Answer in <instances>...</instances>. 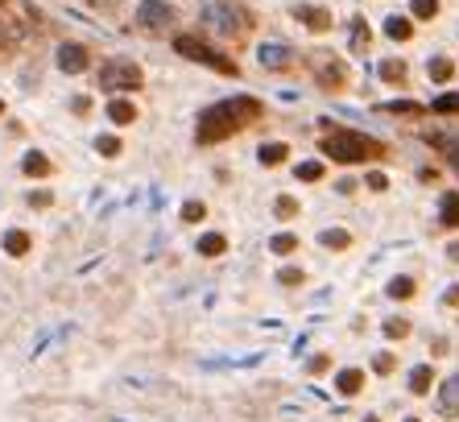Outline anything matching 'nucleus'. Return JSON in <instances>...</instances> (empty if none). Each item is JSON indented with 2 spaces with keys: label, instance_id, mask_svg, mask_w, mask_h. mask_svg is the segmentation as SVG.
I'll return each mask as SVG.
<instances>
[{
  "label": "nucleus",
  "instance_id": "f257e3e1",
  "mask_svg": "<svg viewBox=\"0 0 459 422\" xmlns=\"http://www.w3.org/2000/svg\"><path fill=\"white\" fill-rule=\"evenodd\" d=\"M257 120H261V104H257L253 95H232V99L211 104V108L199 116L195 137H199V145H216V141L232 137V133H240V129H248V125H257Z\"/></svg>",
  "mask_w": 459,
  "mask_h": 422
},
{
  "label": "nucleus",
  "instance_id": "f03ea898",
  "mask_svg": "<svg viewBox=\"0 0 459 422\" xmlns=\"http://www.w3.org/2000/svg\"><path fill=\"white\" fill-rule=\"evenodd\" d=\"M323 153L339 166H356V162H376L385 157V145L381 141L365 137V133H352V129H331L323 137Z\"/></svg>",
  "mask_w": 459,
  "mask_h": 422
},
{
  "label": "nucleus",
  "instance_id": "7ed1b4c3",
  "mask_svg": "<svg viewBox=\"0 0 459 422\" xmlns=\"http://www.w3.org/2000/svg\"><path fill=\"white\" fill-rule=\"evenodd\" d=\"M253 25V17L240 8V4H232V0H211L207 8H203V29L207 34H216V38H244V29Z\"/></svg>",
  "mask_w": 459,
  "mask_h": 422
},
{
  "label": "nucleus",
  "instance_id": "20e7f679",
  "mask_svg": "<svg viewBox=\"0 0 459 422\" xmlns=\"http://www.w3.org/2000/svg\"><path fill=\"white\" fill-rule=\"evenodd\" d=\"M141 66L137 62H125V58H108L99 66V87L104 92H137L141 87Z\"/></svg>",
  "mask_w": 459,
  "mask_h": 422
},
{
  "label": "nucleus",
  "instance_id": "39448f33",
  "mask_svg": "<svg viewBox=\"0 0 459 422\" xmlns=\"http://www.w3.org/2000/svg\"><path fill=\"white\" fill-rule=\"evenodd\" d=\"M174 50L186 54V58H195V62H203V66H211V71H220V75H240V66H236L232 58H224L220 50H211L207 42H199V38H190V34L174 38Z\"/></svg>",
  "mask_w": 459,
  "mask_h": 422
},
{
  "label": "nucleus",
  "instance_id": "423d86ee",
  "mask_svg": "<svg viewBox=\"0 0 459 422\" xmlns=\"http://www.w3.org/2000/svg\"><path fill=\"white\" fill-rule=\"evenodd\" d=\"M311 75L319 79V87H327V92H339V87L348 83V66H344L335 54H327V50L311 54Z\"/></svg>",
  "mask_w": 459,
  "mask_h": 422
},
{
  "label": "nucleus",
  "instance_id": "0eeeda50",
  "mask_svg": "<svg viewBox=\"0 0 459 422\" xmlns=\"http://www.w3.org/2000/svg\"><path fill=\"white\" fill-rule=\"evenodd\" d=\"M174 17H178V13H174L166 0H145V4L137 8V25H141V29H162V25H174Z\"/></svg>",
  "mask_w": 459,
  "mask_h": 422
},
{
  "label": "nucleus",
  "instance_id": "6e6552de",
  "mask_svg": "<svg viewBox=\"0 0 459 422\" xmlns=\"http://www.w3.org/2000/svg\"><path fill=\"white\" fill-rule=\"evenodd\" d=\"M58 66H62L66 75H83V71L92 66V50L79 46V42H66V46L58 50Z\"/></svg>",
  "mask_w": 459,
  "mask_h": 422
},
{
  "label": "nucleus",
  "instance_id": "1a4fd4ad",
  "mask_svg": "<svg viewBox=\"0 0 459 422\" xmlns=\"http://www.w3.org/2000/svg\"><path fill=\"white\" fill-rule=\"evenodd\" d=\"M257 58H261V66H265V71H285V66L294 62V50L281 46V42H265V46L257 50Z\"/></svg>",
  "mask_w": 459,
  "mask_h": 422
},
{
  "label": "nucleus",
  "instance_id": "9d476101",
  "mask_svg": "<svg viewBox=\"0 0 459 422\" xmlns=\"http://www.w3.org/2000/svg\"><path fill=\"white\" fill-rule=\"evenodd\" d=\"M294 17L306 21V29H315V34H327V29H331V13L319 8V4H302V8H294Z\"/></svg>",
  "mask_w": 459,
  "mask_h": 422
},
{
  "label": "nucleus",
  "instance_id": "9b49d317",
  "mask_svg": "<svg viewBox=\"0 0 459 422\" xmlns=\"http://www.w3.org/2000/svg\"><path fill=\"white\" fill-rule=\"evenodd\" d=\"M439 410H443L447 419L459 414V377H447V381H443V389H439Z\"/></svg>",
  "mask_w": 459,
  "mask_h": 422
},
{
  "label": "nucleus",
  "instance_id": "f8f14e48",
  "mask_svg": "<svg viewBox=\"0 0 459 422\" xmlns=\"http://www.w3.org/2000/svg\"><path fill=\"white\" fill-rule=\"evenodd\" d=\"M335 389H339L344 398H356V393L365 389V373H360V369H344V373L335 377Z\"/></svg>",
  "mask_w": 459,
  "mask_h": 422
},
{
  "label": "nucleus",
  "instance_id": "ddd939ff",
  "mask_svg": "<svg viewBox=\"0 0 459 422\" xmlns=\"http://www.w3.org/2000/svg\"><path fill=\"white\" fill-rule=\"evenodd\" d=\"M385 34H389L393 42H410L414 38V21L410 17H389V21H385Z\"/></svg>",
  "mask_w": 459,
  "mask_h": 422
},
{
  "label": "nucleus",
  "instance_id": "4468645a",
  "mask_svg": "<svg viewBox=\"0 0 459 422\" xmlns=\"http://www.w3.org/2000/svg\"><path fill=\"white\" fill-rule=\"evenodd\" d=\"M430 385H435L430 365H418V369L410 373V393H414V398H422V393H430Z\"/></svg>",
  "mask_w": 459,
  "mask_h": 422
},
{
  "label": "nucleus",
  "instance_id": "2eb2a0df",
  "mask_svg": "<svg viewBox=\"0 0 459 422\" xmlns=\"http://www.w3.org/2000/svg\"><path fill=\"white\" fill-rule=\"evenodd\" d=\"M108 120H116V125H133V120H137V108H133L129 99H112V104H108Z\"/></svg>",
  "mask_w": 459,
  "mask_h": 422
},
{
  "label": "nucleus",
  "instance_id": "dca6fc26",
  "mask_svg": "<svg viewBox=\"0 0 459 422\" xmlns=\"http://www.w3.org/2000/svg\"><path fill=\"white\" fill-rule=\"evenodd\" d=\"M224 248H228V236H220V232L199 236V257H220Z\"/></svg>",
  "mask_w": 459,
  "mask_h": 422
},
{
  "label": "nucleus",
  "instance_id": "f3484780",
  "mask_svg": "<svg viewBox=\"0 0 459 422\" xmlns=\"http://www.w3.org/2000/svg\"><path fill=\"white\" fill-rule=\"evenodd\" d=\"M426 75H430L435 83H447V79L456 75V62H451V58H430V62H426Z\"/></svg>",
  "mask_w": 459,
  "mask_h": 422
},
{
  "label": "nucleus",
  "instance_id": "a211bd4d",
  "mask_svg": "<svg viewBox=\"0 0 459 422\" xmlns=\"http://www.w3.org/2000/svg\"><path fill=\"white\" fill-rule=\"evenodd\" d=\"M29 244H34L29 232H8V236H4V253H8V257H25V253H29Z\"/></svg>",
  "mask_w": 459,
  "mask_h": 422
},
{
  "label": "nucleus",
  "instance_id": "6ab92c4d",
  "mask_svg": "<svg viewBox=\"0 0 459 422\" xmlns=\"http://www.w3.org/2000/svg\"><path fill=\"white\" fill-rule=\"evenodd\" d=\"M290 157V149L281 145V141H269V145H261V166H281Z\"/></svg>",
  "mask_w": 459,
  "mask_h": 422
},
{
  "label": "nucleus",
  "instance_id": "aec40b11",
  "mask_svg": "<svg viewBox=\"0 0 459 422\" xmlns=\"http://www.w3.org/2000/svg\"><path fill=\"white\" fill-rule=\"evenodd\" d=\"M443 224H447V228H459V190H447V195H443Z\"/></svg>",
  "mask_w": 459,
  "mask_h": 422
},
{
  "label": "nucleus",
  "instance_id": "412c9836",
  "mask_svg": "<svg viewBox=\"0 0 459 422\" xmlns=\"http://www.w3.org/2000/svg\"><path fill=\"white\" fill-rule=\"evenodd\" d=\"M381 79H385V83H402V79H406V62H402V58H385V62H381Z\"/></svg>",
  "mask_w": 459,
  "mask_h": 422
},
{
  "label": "nucleus",
  "instance_id": "4be33fe9",
  "mask_svg": "<svg viewBox=\"0 0 459 422\" xmlns=\"http://www.w3.org/2000/svg\"><path fill=\"white\" fill-rule=\"evenodd\" d=\"M418 294V286H414V278H393L389 281V298H397V302H406V298H414Z\"/></svg>",
  "mask_w": 459,
  "mask_h": 422
},
{
  "label": "nucleus",
  "instance_id": "5701e85b",
  "mask_svg": "<svg viewBox=\"0 0 459 422\" xmlns=\"http://www.w3.org/2000/svg\"><path fill=\"white\" fill-rule=\"evenodd\" d=\"M54 166L46 162V153H29L25 157V174H34V178H42V174H50Z\"/></svg>",
  "mask_w": 459,
  "mask_h": 422
},
{
  "label": "nucleus",
  "instance_id": "b1692460",
  "mask_svg": "<svg viewBox=\"0 0 459 422\" xmlns=\"http://www.w3.org/2000/svg\"><path fill=\"white\" fill-rule=\"evenodd\" d=\"M385 335H389V339H406V335H410V319H402V315L385 319Z\"/></svg>",
  "mask_w": 459,
  "mask_h": 422
},
{
  "label": "nucleus",
  "instance_id": "393cba45",
  "mask_svg": "<svg viewBox=\"0 0 459 422\" xmlns=\"http://www.w3.org/2000/svg\"><path fill=\"white\" fill-rule=\"evenodd\" d=\"M319 240L327 244V248H348V244H352V236L344 232V228H327V232H323Z\"/></svg>",
  "mask_w": 459,
  "mask_h": 422
},
{
  "label": "nucleus",
  "instance_id": "a878e982",
  "mask_svg": "<svg viewBox=\"0 0 459 422\" xmlns=\"http://www.w3.org/2000/svg\"><path fill=\"white\" fill-rule=\"evenodd\" d=\"M410 8H414V17H418V21H430V17L439 13V0H414Z\"/></svg>",
  "mask_w": 459,
  "mask_h": 422
},
{
  "label": "nucleus",
  "instance_id": "bb28decb",
  "mask_svg": "<svg viewBox=\"0 0 459 422\" xmlns=\"http://www.w3.org/2000/svg\"><path fill=\"white\" fill-rule=\"evenodd\" d=\"M274 211H277V220H290V216H298V199H290V195H281L274 203Z\"/></svg>",
  "mask_w": 459,
  "mask_h": 422
},
{
  "label": "nucleus",
  "instance_id": "cd10ccee",
  "mask_svg": "<svg viewBox=\"0 0 459 422\" xmlns=\"http://www.w3.org/2000/svg\"><path fill=\"white\" fill-rule=\"evenodd\" d=\"M298 178H302V183H319L323 178V162H302V166H298Z\"/></svg>",
  "mask_w": 459,
  "mask_h": 422
},
{
  "label": "nucleus",
  "instance_id": "c85d7f7f",
  "mask_svg": "<svg viewBox=\"0 0 459 422\" xmlns=\"http://www.w3.org/2000/svg\"><path fill=\"white\" fill-rule=\"evenodd\" d=\"M269 248H274L277 257H281V253H294V248H298V236L281 232V236H274V244H269Z\"/></svg>",
  "mask_w": 459,
  "mask_h": 422
},
{
  "label": "nucleus",
  "instance_id": "c756f323",
  "mask_svg": "<svg viewBox=\"0 0 459 422\" xmlns=\"http://www.w3.org/2000/svg\"><path fill=\"white\" fill-rule=\"evenodd\" d=\"M385 112H393V116H418L422 108H418V104H410V99H397V104H385Z\"/></svg>",
  "mask_w": 459,
  "mask_h": 422
},
{
  "label": "nucleus",
  "instance_id": "7c9ffc66",
  "mask_svg": "<svg viewBox=\"0 0 459 422\" xmlns=\"http://www.w3.org/2000/svg\"><path fill=\"white\" fill-rule=\"evenodd\" d=\"M203 216H207V207H203L199 199H190V203H186V207H183V220H186V224H199Z\"/></svg>",
  "mask_w": 459,
  "mask_h": 422
},
{
  "label": "nucleus",
  "instance_id": "2f4dec72",
  "mask_svg": "<svg viewBox=\"0 0 459 422\" xmlns=\"http://www.w3.org/2000/svg\"><path fill=\"white\" fill-rule=\"evenodd\" d=\"M435 112H459V92H447L435 99Z\"/></svg>",
  "mask_w": 459,
  "mask_h": 422
},
{
  "label": "nucleus",
  "instance_id": "473e14b6",
  "mask_svg": "<svg viewBox=\"0 0 459 422\" xmlns=\"http://www.w3.org/2000/svg\"><path fill=\"white\" fill-rule=\"evenodd\" d=\"M302 278H306V274H302V269H294V265H285V269L277 274V281H281V286H302Z\"/></svg>",
  "mask_w": 459,
  "mask_h": 422
},
{
  "label": "nucleus",
  "instance_id": "72a5a7b5",
  "mask_svg": "<svg viewBox=\"0 0 459 422\" xmlns=\"http://www.w3.org/2000/svg\"><path fill=\"white\" fill-rule=\"evenodd\" d=\"M393 365H397V360H393L389 352H381V356L372 360V369H376V373H381V377H389V373H393Z\"/></svg>",
  "mask_w": 459,
  "mask_h": 422
},
{
  "label": "nucleus",
  "instance_id": "f704fd0d",
  "mask_svg": "<svg viewBox=\"0 0 459 422\" xmlns=\"http://www.w3.org/2000/svg\"><path fill=\"white\" fill-rule=\"evenodd\" d=\"M368 46V25L365 21H356V34H352V50H365Z\"/></svg>",
  "mask_w": 459,
  "mask_h": 422
},
{
  "label": "nucleus",
  "instance_id": "c9c22d12",
  "mask_svg": "<svg viewBox=\"0 0 459 422\" xmlns=\"http://www.w3.org/2000/svg\"><path fill=\"white\" fill-rule=\"evenodd\" d=\"M99 153L116 157V153H120V141H116V137H99Z\"/></svg>",
  "mask_w": 459,
  "mask_h": 422
},
{
  "label": "nucleus",
  "instance_id": "e433bc0d",
  "mask_svg": "<svg viewBox=\"0 0 459 422\" xmlns=\"http://www.w3.org/2000/svg\"><path fill=\"white\" fill-rule=\"evenodd\" d=\"M368 187H372V190H385V187H389V178H385L381 170H372V174H368Z\"/></svg>",
  "mask_w": 459,
  "mask_h": 422
},
{
  "label": "nucleus",
  "instance_id": "4c0bfd02",
  "mask_svg": "<svg viewBox=\"0 0 459 422\" xmlns=\"http://www.w3.org/2000/svg\"><path fill=\"white\" fill-rule=\"evenodd\" d=\"M29 203H34V207H50L54 195H50V190H38V195H29Z\"/></svg>",
  "mask_w": 459,
  "mask_h": 422
},
{
  "label": "nucleus",
  "instance_id": "58836bf2",
  "mask_svg": "<svg viewBox=\"0 0 459 422\" xmlns=\"http://www.w3.org/2000/svg\"><path fill=\"white\" fill-rule=\"evenodd\" d=\"M75 112L87 116V112H92V99H87V95H75Z\"/></svg>",
  "mask_w": 459,
  "mask_h": 422
},
{
  "label": "nucleus",
  "instance_id": "ea45409f",
  "mask_svg": "<svg viewBox=\"0 0 459 422\" xmlns=\"http://www.w3.org/2000/svg\"><path fill=\"white\" fill-rule=\"evenodd\" d=\"M327 365H331L327 356H315V360H311V373H315V377H319V373H327Z\"/></svg>",
  "mask_w": 459,
  "mask_h": 422
},
{
  "label": "nucleus",
  "instance_id": "a19ab883",
  "mask_svg": "<svg viewBox=\"0 0 459 422\" xmlns=\"http://www.w3.org/2000/svg\"><path fill=\"white\" fill-rule=\"evenodd\" d=\"M447 261H456V265H459V240H456V244H447Z\"/></svg>",
  "mask_w": 459,
  "mask_h": 422
},
{
  "label": "nucleus",
  "instance_id": "79ce46f5",
  "mask_svg": "<svg viewBox=\"0 0 459 422\" xmlns=\"http://www.w3.org/2000/svg\"><path fill=\"white\" fill-rule=\"evenodd\" d=\"M447 302H451V307H459V286H451V290H447Z\"/></svg>",
  "mask_w": 459,
  "mask_h": 422
},
{
  "label": "nucleus",
  "instance_id": "37998d69",
  "mask_svg": "<svg viewBox=\"0 0 459 422\" xmlns=\"http://www.w3.org/2000/svg\"><path fill=\"white\" fill-rule=\"evenodd\" d=\"M95 4H99V8H112V4H120V0H95Z\"/></svg>",
  "mask_w": 459,
  "mask_h": 422
},
{
  "label": "nucleus",
  "instance_id": "c03bdc74",
  "mask_svg": "<svg viewBox=\"0 0 459 422\" xmlns=\"http://www.w3.org/2000/svg\"><path fill=\"white\" fill-rule=\"evenodd\" d=\"M365 422H381V419H365Z\"/></svg>",
  "mask_w": 459,
  "mask_h": 422
},
{
  "label": "nucleus",
  "instance_id": "a18cd8bd",
  "mask_svg": "<svg viewBox=\"0 0 459 422\" xmlns=\"http://www.w3.org/2000/svg\"><path fill=\"white\" fill-rule=\"evenodd\" d=\"M0 116H4V104H0Z\"/></svg>",
  "mask_w": 459,
  "mask_h": 422
},
{
  "label": "nucleus",
  "instance_id": "49530a36",
  "mask_svg": "<svg viewBox=\"0 0 459 422\" xmlns=\"http://www.w3.org/2000/svg\"><path fill=\"white\" fill-rule=\"evenodd\" d=\"M410 422H418V419H410Z\"/></svg>",
  "mask_w": 459,
  "mask_h": 422
},
{
  "label": "nucleus",
  "instance_id": "de8ad7c7",
  "mask_svg": "<svg viewBox=\"0 0 459 422\" xmlns=\"http://www.w3.org/2000/svg\"><path fill=\"white\" fill-rule=\"evenodd\" d=\"M0 4H4V0H0Z\"/></svg>",
  "mask_w": 459,
  "mask_h": 422
}]
</instances>
